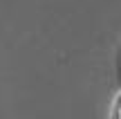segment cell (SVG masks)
Segmentation results:
<instances>
[{"instance_id": "1", "label": "cell", "mask_w": 121, "mask_h": 119, "mask_svg": "<svg viewBox=\"0 0 121 119\" xmlns=\"http://www.w3.org/2000/svg\"><path fill=\"white\" fill-rule=\"evenodd\" d=\"M117 119H121V99H119V106H117Z\"/></svg>"}]
</instances>
